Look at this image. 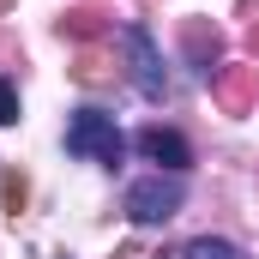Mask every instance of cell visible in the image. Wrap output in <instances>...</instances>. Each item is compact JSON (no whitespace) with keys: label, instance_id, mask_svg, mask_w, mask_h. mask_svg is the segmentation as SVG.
Segmentation results:
<instances>
[{"label":"cell","instance_id":"6da1fadb","mask_svg":"<svg viewBox=\"0 0 259 259\" xmlns=\"http://www.w3.org/2000/svg\"><path fill=\"white\" fill-rule=\"evenodd\" d=\"M66 151L115 169L121 151H127V139H121V127H115V115H103V109H78V115L66 121Z\"/></svg>","mask_w":259,"mask_h":259},{"label":"cell","instance_id":"7a4b0ae2","mask_svg":"<svg viewBox=\"0 0 259 259\" xmlns=\"http://www.w3.org/2000/svg\"><path fill=\"white\" fill-rule=\"evenodd\" d=\"M181 199H187V187H181V175H145V181H133L127 187V217L133 223H169L175 211H181Z\"/></svg>","mask_w":259,"mask_h":259},{"label":"cell","instance_id":"3957f363","mask_svg":"<svg viewBox=\"0 0 259 259\" xmlns=\"http://www.w3.org/2000/svg\"><path fill=\"white\" fill-rule=\"evenodd\" d=\"M121 49H127V61H133V84H139V97L163 103V97H169V72H163V61H157L151 30H145V24H127V30H121Z\"/></svg>","mask_w":259,"mask_h":259},{"label":"cell","instance_id":"277c9868","mask_svg":"<svg viewBox=\"0 0 259 259\" xmlns=\"http://www.w3.org/2000/svg\"><path fill=\"white\" fill-rule=\"evenodd\" d=\"M133 145H139V151H145L151 163H163L169 175H181V169L193 163V145H187L181 133H169V127H145L139 139H133Z\"/></svg>","mask_w":259,"mask_h":259},{"label":"cell","instance_id":"5b68a950","mask_svg":"<svg viewBox=\"0 0 259 259\" xmlns=\"http://www.w3.org/2000/svg\"><path fill=\"white\" fill-rule=\"evenodd\" d=\"M217 78V97H223V109H247L253 103V66H235V72H211Z\"/></svg>","mask_w":259,"mask_h":259},{"label":"cell","instance_id":"8992f818","mask_svg":"<svg viewBox=\"0 0 259 259\" xmlns=\"http://www.w3.org/2000/svg\"><path fill=\"white\" fill-rule=\"evenodd\" d=\"M181 259H247L235 241H217V235H199V241H187V253Z\"/></svg>","mask_w":259,"mask_h":259},{"label":"cell","instance_id":"52a82bcc","mask_svg":"<svg viewBox=\"0 0 259 259\" xmlns=\"http://www.w3.org/2000/svg\"><path fill=\"white\" fill-rule=\"evenodd\" d=\"M12 121H18V91L0 78V127H12Z\"/></svg>","mask_w":259,"mask_h":259},{"label":"cell","instance_id":"ba28073f","mask_svg":"<svg viewBox=\"0 0 259 259\" xmlns=\"http://www.w3.org/2000/svg\"><path fill=\"white\" fill-rule=\"evenodd\" d=\"M6 199H12V211H18V205H24V175H18V169H12V175H6Z\"/></svg>","mask_w":259,"mask_h":259},{"label":"cell","instance_id":"9c48e42d","mask_svg":"<svg viewBox=\"0 0 259 259\" xmlns=\"http://www.w3.org/2000/svg\"><path fill=\"white\" fill-rule=\"evenodd\" d=\"M253 55H259V30H253Z\"/></svg>","mask_w":259,"mask_h":259}]
</instances>
